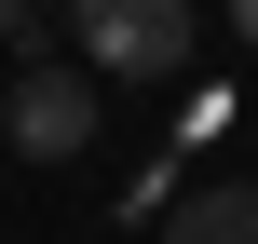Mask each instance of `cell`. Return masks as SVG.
Returning <instances> with one entry per match:
<instances>
[{
	"label": "cell",
	"mask_w": 258,
	"mask_h": 244,
	"mask_svg": "<svg viewBox=\"0 0 258 244\" xmlns=\"http://www.w3.org/2000/svg\"><path fill=\"white\" fill-rule=\"evenodd\" d=\"M231 41H245V54H258V0H231Z\"/></svg>",
	"instance_id": "5b68a950"
},
{
	"label": "cell",
	"mask_w": 258,
	"mask_h": 244,
	"mask_svg": "<svg viewBox=\"0 0 258 244\" xmlns=\"http://www.w3.org/2000/svg\"><path fill=\"white\" fill-rule=\"evenodd\" d=\"M68 27L109 82H177L190 68V0H68Z\"/></svg>",
	"instance_id": "6da1fadb"
},
{
	"label": "cell",
	"mask_w": 258,
	"mask_h": 244,
	"mask_svg": "<svg viewBox=\"0 0 258 244\" xmlns=\"http://www.w3.org/2000/svg\"><path fill=\"white\" fill-rule=\"evenodd\" d=\"M82 136H95V82L27 54V68H14V95H0V149H14V163H68Z\"/></svg>",
	"instance_id": "7a4b0ae2"
},
{
	"label": "cell",
	"mask_w": 258,
	"mask_h": 244,
	"mask_svg": "<svg viewBox=\"0 0 258 244\" xmlns=\"http://www.w3.org/2000/svg\"><path fill=\"white\" fill-rule=\"evenodd\" d=\"M0 41H41V0H0Z\"/></svg>",
	"instance_id": "277c9868"
},
{
	"label": "cell",
	"mask_w": 258,
	"mask_h": 244,
	"mask_svg": "<svg viewBox=\"0 0 258 244\" xmlns=\"http://www.w3.org/2000/svg\"><path fill=\"white\" fill-rule=\"evenodd\" d=\"M163 244H258V190H245V177H218V190H190V204L163 217Z\"/></svg>",
	"instance_id": "3957f363"
}]
</instances>
